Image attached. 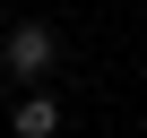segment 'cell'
<instances>
[{
	"mask_svg": "<svg viewBox=\"0 0 147 138\" xmlns=\"http://www.w3.org/2000/svg\"><path fill=\"white\" fill-rule=\"evenodd\" d=\"M43 69H52V26L26 17V26L9 35V78H43Z\"/></svg>",
	"mask_w": 147,
	"mask_h": 138,
	"instance_id": "6da1fadb",
	"label": "cell"
},
{
	"mask_svg": "<svg viewBox=\"0 0 147 138\" xmlns=\"http://www.w3.org/2000/svg\"><path fill=\"white\" fill-rule=\"evenodd\" d=\"M61 129V104L52 95H18V138H52Z\"/></svg>",
	"mask_w": 147,
	"mask_h": 138,
	"instance_id": "7a4b0ae2",
	"label": "cell"
}]
</instances>
